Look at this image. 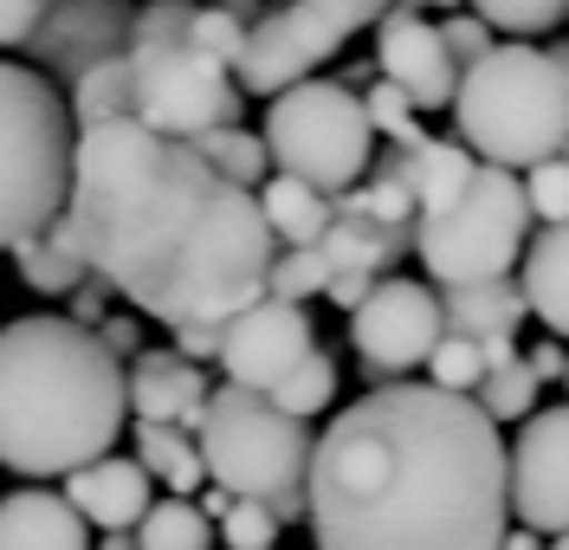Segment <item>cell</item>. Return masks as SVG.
<instances>
[{
    "mask_svg": "<svg viewBox=\"0 0 569 550\" xmlns=\"http://www.w3.org/2000/svg\"><path fill=\"white\" fill-rule=\"evenodd\" d=\"M98 550H142V544L130 538V531H104V544H98Z\"/></svg>",
    "mask_w": 569,
    "mask_h": 550,
    "instance_id": "46",
    "label": "cell"
},
{
    "mask_svg": "<svg viewBox=\"0 0 569 550\" xmlns=\"http://www.w3.org/2000/svg\"><path fill=\"white\" fill-rule=\"evenodd\" d=\"M66 220L91 272L156 324H227L266 298L279 259L259 188L220 176L188 137L149 130L137 110L78 130Z\"/></svg>",
    "mask_w": 569,
    "mask_h": 550,
    "instance_id": "1",
    "label": "cell"
},
{
    "mask_svg": "<svg viewBox=\"0 0 569 550\" xmlns=\"http://www.w3.org/2000/svg\"><path fill=\"white\" fill-rule=\"evenodd\" d=\"M330 279H337V266H330V253L323 247H284L279 259H272V279H266V292H279V298H318L330 292Z\"/></svg>",
    "mask_w": 569,
    "mask_h": 550,
    "instance_id": "33",
    "label": "cell"
},
{
    "mask_svg": "<svg viewBox=\"0 0 569 550\" xmlns=\"http://www.w3.org/2000/svg\"><path fill=\"white\" fill-rule=\"evenodd\" d=\"M525 194H531V214L537 220H569V149L543 156L525 169Z\"/></svg>",
    "mask_w": 569,
    "mask_h": 550,
    "instance_id": "37",
    "label": "cell"
},
{
    "mask_svg": "<svg viewBox=\"0 0 569 550\" xmlns=\"http://www.w3.org/2000/svg\"><path fill=\"white\" fill-rule=\"evenodd\" d=\"M130 421V369L78 318H13L0 330V467L66 479L104 460Z\"/></svg>",
    "mask_w": 569,
    "mask_h": 550,
    "instance_id": "3",
    "label": "cell"
},
{
    "mask_svg": "<svg viewBox=\"0 0 569 550\" xmlns=\"http://www.w3.org/2000/svg\"><path fill=\"white\" fill-rule=\"evenodd\" d=\"M395 0H272V13H259L240 52V91L272 98L284 84L311 78L323 59H337L362 27H376Z\"/></svg>",
    "mask_w": 569,
    "mask_h": 550,
    "instance_id": "9",
    "label": "cell"
},
{
    "mask_svg": "<svg viewBox=\"0 0 569 550\" xmlns=\"http://www.w3.org/2000/svg\"><path fill=\"white\" fill-rule=\"evenodd\" d=\"M137 460L162 479L169 492H201L208 486V460H201V440L194 428H176V421H137Z\"/></svg>",
    "mask_w": 569,
    "mask_h": 550,
    "instance_id": "25",
    "label": "cell"
},
{
    "mask_svg": "<svg viewBox=\"0 0 569 550\" xmlns=\"http://www.w3.org/2000/svg\"><path fill=\"white\" fill-rule=\"evenodd\" d=\"M137 544L142 550H213V518L188 492H176V499H162V506L142 512Z\"/></svg>",
    "mask_w": 569,
    "mask_h": 550,
    "instance_id": "27",
    "label": "cell"
},
{
    "mask_svg": "<svg viewBox=\"0 0 569 550\" xmlns=\"http://www.w3.org/2000/svg\"><path fill=\"white\" fill-rule=\"evenodd\" d=\"M240 7H266V0H240Z\"/></svg>",
    "mask_w": 569,
    "mask_h": 550,
    "instance_id": "49",
    "label": "cell"
},
{
    "mask_svg": "<svg viewBox=\"0 0 569 550\" xmlns=\"http://www.w3.org/2000/svg\"><path fill=\"white\" fill-rule=\"evenodd\" d=\"M279 531L284 524L272 518V506H266V499H240V492L227 499V512L213 518V538H220L227 550H272Z\"/></svg>",
    "mask_w": 569,
    "mask_h": 550,
    "instance_id": "34",
    "label": "cell"
},
{
    "mask_svg": "<svg viewBox=\"0 0 569 550\" xmlns=\"http://www.w3.org/2000/svg\"><path fill=\"white\" fill-rule=\"evenodd\" d=\"M537 389H543V376H537L525 357H511V363H492L486 376H479V408L492 414V421H525L537 408Z\"/></svg>",
    "mask_w": 569,
    "mask_h": 550,
    "instance_id": "29",
    "label": "cell"
},
{
    "mask_svg": "<svg viewBox=\"0 0 569 550\" xmlns=\"http://www.w3.org/2000/svg\"><path fill=\"white\" fill-rule=\"evenodd\" d=\"M201 460L208 479L240 492V499H279V492H305L311 473V447L318 434L305 428V414H284L266 389L247 382H220L201 408Z\"/></svg>",
    "mask_w": 569,
    "mask_h": 550,
    "instance_id": "7",
    "label": "cell"
},
{
    "mask_svg": "<svg viewBox=\"0 0 569 550\" xmlns=\"http://www.w3.org/2000/svg\"><path fill=\"white\" fill-rule=\"evenodd\" d=\"M0 550H91V518L66 492L20 486L0 499Z\"/></svg>",
    "mask_w": 569,
    "mask_h": 550,
    "instance_id": "18",
    "label": "cell"
},
{
    "mask_svg": "<svg viewBox=\"0 0 569 550\" xmlns=\"http://www.w3.org/2000/svg\"><path fill=\"white\" fill-rule=\"evenodd\" d=\"M318 350V337H311V318H305V304L298 298H252L247 311H233L227 324H220V376L227 382H247V389H279L291 363H305Z\"/></svg>",
    "mask_w": 569,
    "mask_h": 550,
    "instance_id": "12",
    "label": "cell"
},
{
    "mask_svg": "<svg viewBox=\"0 0 569 550\" xmlns=\"http://www.w3.org/2000/svg\"><path fill=\"white\" fill-rule=\"evenodd\" d=\"M453 123L460 143L486 162L505 169H531L543 156L569 149V72L550 46L511 39L492 46L486 59L460 66V91H453Z\"/></svg>",
    "mask_w": 569,
    "mask_h": 550,
    "instance_id": "4",
    "label": "cell"
},
{
    "mask_svg": "<svg viewBox=\"0 0 569 550\" xmlns=\"http://www.w3.org/2000/svg\"><path fill=\"white\" fill-rule=\"evenodd\" d=\"M98 337H104V343L117 350V357H123V363H130V357L142 350V330H137V318H117V311H104V324H98Z\"/></svg>",
    "mask_w": 569,
    "mask_h": 550,
    "instance_id": "43",
    "label": "cell"
},
{
    "mask_svg": "<svg viewBox=\"0 0 569 550\" xmlns=\"http://www.w3.org/2000/svg\"><path fill=\"white\" fill-rule=\"evenodd\" d=\"M266 396H272L284 414H323V408L337 402V357H330V350H311V357L291 363V376H284L279 389H266Z\"/></svg>",
    "mask_w": 569,
    "mask_h": 550,
    "instance_id": "31",
    "label": "cell"
},
{
    "mask_svg": "<svg viewBox=\"0 0 569 550\" xmlns=\"http://www.w3.org/2000/svg\"><path fill=\"white\" fill-rule=\"evenodd\" d=\"M71 143V104L52 91V78L0 59V253L66 208Z\"/></svg>",
    "mask_w": 569,
    "mask_h": 550,
    "instance_id": "5",
    "label": "cell"
},
{
    "mask_svg": "<svg viewBox=\"0 0 569 550\" xmlns=\"http://www.w3.org/2000/svg\"><path fill=\"white\" fill-rule=\"evenodd\" d=\"M149 486H156V473H149L142 460H117V453H104V460H91V467L66 473V499L91 518L98 531H137L142 512L156 506Z\"/></svg>",
    "mask_w": 569,
    "mask_h": 550,
    "instance_id": "17",
    "label": "cell"
},
{
    "mask_svg": "<svg viewBox=\"0 0 569 550\" xmlns=\"http://www.w3.org/2000/svg\"><path fill=\"white\" fill-rule=\"evenodd\" d=\"M208 376L201 363H188L176 343L169 350H137L130 357V408L137 421H176V428H201L208 408Z\"/></svg>",
    "mask_w": 569,
    "mask_h": 550,
    "instance_id": "16",
    "label": "cell"
},
{
    "mask_svg": "<svg viewBox=\"0 0 569 550\" xmlns=\"http://www.w3.org/2000/svg\"><path fill=\"white\" fill-rule=\"evenodd\" d=\"M46 20V0H0V52L7 46H27Z\"/></svg>",
    "mask_w": 569,
    "mask_h": 550,
    "instance_id": "39",
    "label": "cell"
},
{
    "mask_svg": "<svg viewBox=\"0 0 569 550\" xmlns=\"http://www.w3.org/2000/svg\"><path fill=\"white\" fill-rule=\"evenodd\" d=\"M266 149H272V169L305 176L323 194H343L369 176L376 123H369V104L350 84L298 78V84L272 91V104H266Z\"/></svg>",
    "mask_w": 569,
    "mask_h": 550,
    "instance_id": "8",
    "label": "cell"
},
{
    "mask_svg": "<svg viewBox=\"0 0 569 550\" xmlns=\"http://www.w3.org/2000/svg\"><path fill=\"white\" fill-rule=\"evenodd\" d=\"M318 550H498L511 531V447L479 396L376 382L311 447Z\"/></svg>",
    "mask_w": 569,
    "mask_h": 550,
    "instance_id": "2",
    "label": "cell"
},
{
    "mask_svg": "<svg viewBox=\"0 0 569 550\" xmlns=\"http://www.w3.org/2000/svg\"><path fill=\"white\" fill-rule=\"evenodd\" d=\"M137 66V117L162 137H201L220 123H240V84L233 66L201 52L194 39H169V46H130Z\"/></svg>",
    "mask_w": 569,
    "mask_h": 550,
    "instance_id": "10",
    "label": "cell"
},
{
    "mask_svg": "<svg viewBox=\"0 0 569 550\" xmlns=\"http://www.w3.org/2000/svg\"><path fill=\"white\" fill-rule=\"evenodd\" d=\"M498 550H537V531L518 524V531H505V544H498Z\"/></svg>",
    "mask_w": 569,
    "mask_h": 550,
    "instance_id": "45",
    "label": "cell"
},
{
    "mask_svg": "<svg viewBox=\"0 0 569 550\" xmlns=\"http://www.w3.org/2000/svg\"><path fill=\"white\" fill-rule=\"evenodd\" d=\"M525 363H531L537 376H543V382H550V376H563L569 350H557V343H550V337H543V343H537V350H525Z\"/></svg>",
    "mask_w": 569,
    "mask_h": 550,
    "instance_id": "44",
    "label": "cell"
},
{
    "mask_svg": "<svg viewBox=\"0 0 569 550\" xmlns=\"http://www.w3.org/2000/svg\"><path fill=\"white\" fill-rule=\"evenodd\" d=\"M479 376H486V343H479V337H466V330H440V343H433V357H427V382L472 396V389H479Z\"/></svg>",
    "mask_w": 569,
    "mask_h": 550,
    "instance_id": "32",
    "label": "cell"
},
{
    "mask_svg": "<svg viewBox=\"0 0 569 550\" xmlns=\"http://www.w3.org/2000/svg\"><path fill=\"white\" fill-rule=\"evenodd\" d=\"M518 286H525L531 318H543V330L569 337V220H543V233L518 259Z\"/></svg>",
    "mask_w": 569,
    "mask_h": 550,
    "instance_id": "20",
    "label": "cell"
},
{
    "mask_svg": "<svg viewBox=\"0 0 569 550\" xmlns=\"http://www.w3.org/2000/svg\"><path fill=\"white\" fill-rule=\"evenodd\" d=\"M169 337H176V350L188 363H213L220 357V324H169Z\"/></svg>",
    "mask_w": 569,
    "mask_h": 550,
    "instance_id": "40",
    "label": "cell"
},
{
    "mask_svg": "<svg viewBox=\"0 0 569 550\" xmlns=\"http://www.w3.org/2000/svg\"><path fill=\"white\" fill-rule=\"evenodd\" d=\"M194 149L208 156L220 176H233V182L259 188L266 176H272V149H266V130L252 137V130H240V123H220V130H201L194 137Z\"/></svg>",
    "mask_w": 569,
    "mask_h": 550,
    "instance_id": "28",
    "label": "cell"
},
{
    "mask_svg": "<svg viewBox=\"0 0 569 550\" xmlns=\"http://www.w3.org/2000/svg\"><path fill=\"white\" fill-rule=\"evenodd\" d=\"M550 550H569V531H557V538H550Z\"/></svg>",
    "mask_w": 569,
    "mask_h": 550,
    "instance_id": "48",
    "label": "cell"
},
{
    "mask_svg": "<svg viewBox=\"0 0 569 550\" xmlns=\"http://www.w3.org/2000/svg\"><path fill=\"white\" fill-rule=\"evenodd\" d=\"M511 518L537 531V538H557L569 531V408H543L518 421L511 440Z\"/></svg>",
    "mask_w": 569,
    "mask_h": 550,
    "instance_id": "13",
    "label": "cell"
},
{
    "mask_svg": "<svg viewBox=\"0 0 569 550\" xmlns=\"http://www.w3.org/2000/svg\"><path fill=\"white\" fill-rule=\"evenodd\" d=\"M104 311H110V279H98V272H91V279L71 292V318L98 330V324H104Z\"/></svg>",
    "mask_w": 569,
    "mask_h": 550,
    "instance_id": "41",
    "label": "cell"
},
{
    "mask_svg": "<svg viewBox=\"0 0 569 550\" xmlns=\"http://www.w3.org/2000/svg\"><path fill=\"white\" fill-rule=\"evenodd\" d=\"M247 33H252V7H240V0H194V27H188V39H194L201 52L240 66Z\"/></svg>",
    "mask_w": 569,
    "mask_h": 550,
    "instance_id": "30",
    "label": "cell"
},
{
    "mask_svg": "<svg viewBox=\"0 0 569 550\" xmlns=\"http://www.w3.org/2000/svg\"><path fill=\"white\" fill-rule=\"evenodd\" d=\"M376 279H382V272H337V279H330V304H337V311H356V304H362V298L376 292Z\"/></svg>",
    "mask_w": 569,
    "mask_h": 550,
    "instance_id": "42",
    "label": "cell"
},
{
    "mask_svg": "<svg viewBox=\"0 0 569 550\" xmlns=\"http://www.w3.org/2000/svg\"><path fill=\"white\" fill-rule=\"evenodd\" d=\"M137 110V66H130V52H110L98 66H84V72L71 78V117H78V130L84 123H104V117H130Z\"/></svg>",
    "mask_w": 569,
    "mask_h": 550,
    "instance_id": "26",
    "label": "cell"
},
{
    "mask_svg": "<svg viewBox=\"0 0 569 550\" xmlns=\"http://www.w3.org/2000/svg\"><path fill=\"white\" fill-rule=\"evenodd\" d=\"M531 220L537 214H531V194H525V176L479 156L472 182L447 208L415 214V253H421L433 286L505 279L531 247Z\"/></svg>",
    "mask_w": 569,
    "mask_h": 550,
    "instance_id": "6",
    "label": "cell"
},
{
    "mask_svg": "<svg viewBox=\"0 0 569 550\" xmlns=\"http://www.w3.org/2000/svg\"><path fill=\"white\" fill-rule=\"evenodd\" d=\"M318 247L330 253L337 272H389L395 259H401V247H415V233L382 227V220H369V214H330Z\"/></svg>",
    "mask_w": 569,
    "mask_h": 550,
    "instance_id": "24",
    "label": "cell"
},
{
    "mask_svg": "<svg viewBox=\"0 0 569 550\" xmlns=\"http://www.w3.org/2000/svg\"><path fill=\"white\" fill-rule=\"evenodd\" d=\"M362 104H369L376 137H389L395 149H415V143H421V130H415V98H408L395 78H376V84L362 91Z\"/></svg>",
    "mask_w": 569,
    "mask_h": 550,
    "instance_id": "36",
    "label": "cell"
},
{
    "mask_svg": "<svg viewBox=\"0 0 569 550\" xmlns=\"http://www.w3.org/2000/svg\"><path fill=\"white\" fill-rule=\"evenodd\" d=\"M550 52H557V59H563V72H569V39H563V46H550Z\"/></svg>",
    "mask_w": 569,
    "mask_h": 550,
    "instance_id": "47",
    "label": "cell"
},
{
    "mask_svg": "<svg viewBox=\"0 0 569 550\" xmlns=\"http://www.w3.org/2000/svg\"><path fill=\"white\" fill-rule=\"evenodd\" d=\"M259 208H266V227L279 233V247H318L330 214H337V201H330L318 182L284 176V169L259 182Z\"/></svg>",
    "mask_w": 569,
    "mask_h": 550,
    "instance_id": "22",
    "label": "cell"
},
{
    "mask_svg": "<svg viewBox=\"0 0 569 550\" xmlns=\"http://www.w3.org/2000/svg\"><path fill=\"white\" fill-rule=\"evenodd\" d=\"M130 20L137 13L123 0H52L27 46H33V59H46L52 72L78 78L84 66H98L110 52H130Z\"/></svg>",
    "mask_w": 569,
    "mask_h": 550,
    "instance_id": "15",
    "label": "cell"
},
{
    "mask_svg": "<svg viewBox=\"0 0 569 550\" xmlns=\"http://www.w3.org/2000/svg\"><path fill=\"white\" fill-rule=\"evenodd\" d=\"M440 311H447V330H466V337H511V330L531 318L525 286H511V279L440 286Z\"/></svg>",
    "mask_w": 569,
    "mask_h": 550,
    "instance_id": "21",
    "label": "cell"
},
{
    "mask_svg": "<svg viewBox=\"0 0 569 550\" xmlns=\"http://www.w3.org/2000/svg\"><path fill=\"white\" fill-rule=\"evenodd\" d=\"M376 66H382V78H395L415 98V110H440L460 91V59H453L447 33L427 20L421 7H389L376 20Z\"/></svg>",
    "mask_w": 569,
    "mask_h": 550,
    "instance_id": "14",
    "label": "cell"
},
{
    "mask_svg": "<svg viewBox=\"0 0 569 550\" xmlns=\"http://www.w3.org/2000/svg\"><path fill=\"white\" fill-rule=\"evenodd\" d=\"M479 20H492V33H511V39H537L550 27L569 20V0H472Z\"/></svg>",
    "mask_w": 569,
    "mask_h": 550,
    "instance_id": "35",
    "label": "cell"
},
{
    "mask_svg": "<svg viewBox=\"0 0 569 550\" xmlns=\"http://www.w3.org/2000/svg\"><path fill=\"white\" fill-rule=\"evenodd\" d=\"M447 330V311H440V292L421 286V279H376V292L350 311V343L369 382H395L408 369H427L433 343Z\"/></svg>",
    "mask_w": 569,
    "mask_h": 550,
    "instance_id": "11",
    "label": "cell"
},
{
    "mask_svg": "<svg viewBox=\"0 0 569 550\" xmlns=\"http://www.w3.org/2000/svg\"><path fill=\"white\" fill-rule=\"evenodd\" d=\"M46 7H52V0H46Z\"/></svg>",
    "mask_w": 569,
    "mask_h": 550,
    "instance_id": "51",
    "label": "cell"
},
{
    "mask_svg": "<svg viewBox=\"0 0 569 550\" xmlns=\"http://www.w3.org/2000/svg\"><path fill=\"white\" fill-rule=\"evenodd\" d=\"M395 169L408 176V188H415V208H447L453 194H460L466 182H472V169H479V156L466 143H440V137H421L415 149H401L395 156Z\"/></svg>",
    "mask_w": 569,
    "mask_h": 550,
    "instance_id": "23",
    "label": "cell"
},
{
    "mask_svg": "<svg viewBox=\"0 0 569 550\" xmlns=\"http://www.w3.org/2000/svg\"><path fill=\"white\" fill-rule=\"evenodd\" d=\"M563 382H569V363H563Z\"/></svg>",
    "mask_w": 569,
    "mask_h": 550,
    "instance_id": "50",
    "label": "cell"
},
{
    "mask_svg": "<svg viewBox=\"0 0 569 550\" xmlns=\"http://www.w3.org/2000/svg\"><path fill=\"white\" fill-rule=\"evenodd\" d=\"M13 272H20V286L39 292V298H71L84 279H91V259H84V247H78L66 208L46 220L39 233H27V240L13 247Z\"/></svg>",
    "mask_w": 569,
    "mask_h": 550,
    "instance_id": "19",
    "label": "cell"
},
{
    "mask_svg": "<svg viewBox=\"0 0 569 550\" xmlns=\"http://www.w3.org/2000/svg\"><path fill=\"white\" fill-rule=\"evenodd\" d=\"M440 33H447V46H453L460 66H472V59L492 52V20H479V13H453V20H440Z\"/></svg>",
    "mask_w": 569,
    "mask_h": 550,
    "instance_id": "38",
    "label": "cell"
}]
</instances>
